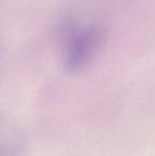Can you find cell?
<instances>
[{"label": "cell", "mask_w": 155, "mask_h": 156, "mask_svg": "<svg viewBox=\"0 0 155 156\" xmlns=\"http://www.w3.org/2000/svg\"><path fill=\"white\" fill-rule=\"evenodd\" d=\"M102 44V31L97 27L72 29L68 32L65 44L64 62L69 70L86 67L95 58Z\"/></svg>", "instance_id": "cell-1"}]
</instances>
